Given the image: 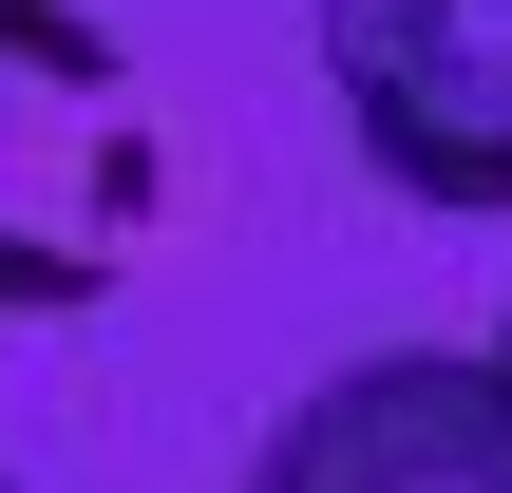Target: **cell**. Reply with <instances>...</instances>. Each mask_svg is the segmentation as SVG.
<instances>
[{"mask_svg": "<svg viewBox=\"0 0 512 493\" xmlns=\"http://www.w3.org/2000/svg\"><path fill=\"white\" fill-rule=\"evenodd\" d=\"M171 209L152 76L95 0H0V323H76L133 285Z\"/></svg>", "mask_w": 512, "mask_h": 493, "instance_id": "obj_1", "label": "cell"}, {"mask_svg": "<svg viewBox=\"0 0 512 493\" xmlns=\"http://www.w3.org/2000/svg\"><path fill=\"white\" fill-rule=\"evenodd\" d=\"M323 76L399 209H512V0H323Z\"/></svg>", "mask_w": 512, "mask_h": 493, "instance_id": "obj_2", "label": "cell"}, {"mask_svg": "<svg viewBox=\"0 0 512 493\" xmlns=\"http://www.w3.org/2000/svg\"><path fill=\"white\" fill-rule=\"evenodd\" d=\"M475 380H494V418H512V323H494V342H475Z\"/></svg>", "mask_w": 512, "mask_h": 493, "instance_id": "obj_4", "label": "cell"}, {"mask_svg": "<svg viewBox=\"0 0 512 493\" xmlns=\"http://www.w3.org/2000/svg\"><path fill=\"white\" fill-rule=\"evenodd\" d=\"M247 493H512V418L456 342H380L247 437Z\"/></svg>", "mask_w": 512, "mask_h": 493, "instance_id": "obj_3", "label": "cell"}]
</instances>
